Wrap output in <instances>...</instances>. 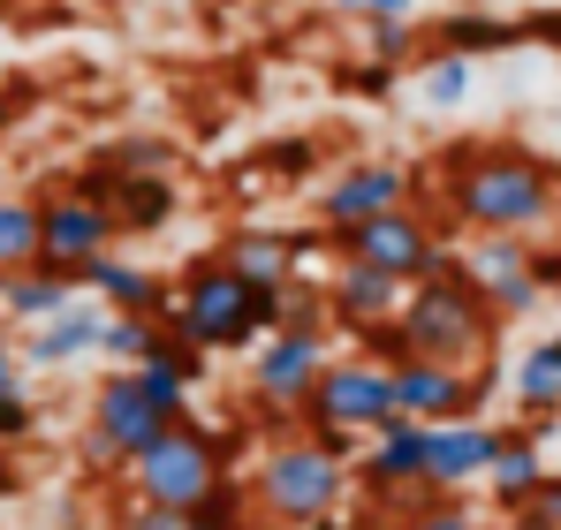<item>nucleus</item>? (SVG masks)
Returning a JSON list of instances; mask_svg holds the SVG:
<instances>
[{"label": "nucleus", "instance_id": "obj_7", "mask_svg": "<svg viewBox=\"0 0 561 530\" xmlns=\"http://www.w3.org/2000/svg\"><path fill=\"white\" fill-rule=\"evenodd\" d=\"M334 258L373 265V273H394V280H425L448 243H463V228H448L433 205H402V212H379V220H357V228H327Z\"/></svg>", "mask_w": 561, "mask_h": 530}, {"label": "nucleus", "instance_id": "obj_9", "mask_svg": "<svg viewBox=\"0 0 561 530\" xmlns=\"http://www.w3.org/2000/svg\"><path fill=\"white\" fill-rule=\"evenodd\" d=\"M402 205H425V175L402 168V160H350L311 189V220L319 228H357L379 212H402Z\"/></svg>", "mask_w": 561, "mask_h": 530}, {"label": "nucleus", "instance_id": "obj_6", "mask_svg": "<svg viewBox=\"0 0 561 530\" xmlns=\"http://www.w3.org/2000/svg\"><path fill=\"white\" fill-rule=\"evenodd\" d=\"M296 425H304V433H357V440L394 433V425H402L394 371L373 364V356H357V349H350V356H327V371H319V387L304 394Z\"/></svg>", "mask_w": 561, "mask_h": 530}, {"label": "nucleus", "instance_id": "obj_34", "mask_svg": "<svg viewBox=\"0 0 561 530\" xmlns=\"http://www.w3.org/2000/svg\"><path fill=\"white\" fill-rule=\"evenodd\" d=\"M342 84L357 91V99H387L394 91V69L387 61H357V69H342Z\"/></svg>", "mask_w": 561, "mask_h": 530}, {"label": "nucleus", "instance_id": "obj_15", "mask_svg": "<svg viewBox=\"0 0 561 530\" xmlns=\"http://www.w3.org/2000/svg\"><path fill=\"white\" fill-rule=\"evenodd\" d=\"M319 280H327V303H334V326H342V334L387 326V319H402V303H410V280L373 273V265H350V258H334Z\"/></svg>", "mask_w": 561, "mask_h": 530}, {"label": "nucleus", "instance_id": "obj_25", "mask_svg": "<svg viewBox=\"0 0 561 530\" xmlns=\"http://www.w3.org/2000/svg\"><path fill=\"white\" fill-rule=\"evenodd\" d=\"M274 334H327V342H334V303H327V280H304V273H296V280L280 288V326H274Z\"/></svg>", "mask_w": 561, "mask_h": 530}, {"label": "nucleus", "instance_id": "obj_18", "mask_svg": "<svg viewBox=\"0 0 561 530\" xmlns=\"http://www.w3.org/2000/svg\"><path fill=\"white\" fill-rule=\"evenodd\" d=\"M77 288H92L114 319H152V326L175 319V280H160V273H145V265H129V258H99Z\"/></svg>", "mask_w": 561, "mask_h": 530}, {"label": "nucleus", "instance_id": "obj_36", "mask_svg": "<svg viewBox=\"0 0 561 530\" xmlns=\"http://www.w3.org/2000/svg\"><path fill=\"white\" fill-rule=\"evenodd\" d=\"M531 516L561 530V470H547V485H539V500H531Z\"/></svg>", "mask_w": 561, "mask_h": 530}, {"label": "nucleus", "instance_id": "obj_29", "mask_svg": "<svg viewBox=\"0 0 561 530\" xmlns=\"http://www.w3.org/2000/svg\"><path fill=\"white\" fill-rule=\"evenodd\" d=\"M394 530H478V516L463 508V493H417Z\"/></svg>", "mask_w": 561, "mask_h": 530}, {"label": "nucleus", "instance_id": "obj_17", "mask_svg": "<svg viewBox=\"0 0 561 530\" xmlns=\"http://www.w3.org/2000/svg\"><path fill=\"white\" fill-rule=\"evenodd\" d=\"M493 454H501V425H485V417H470V425H433L425 493H470V485H485Z\"/></svg>", "mask_w": 561, "mask_h": 530}, {"label": "nucleus", "instance_id": "obj_16", "mask_svg": "<svg viewBox=\"0 0 561 530\" xmlns=\"http://www.w3.org/2000/svg\"><path fill=\"white\" fill-rule=\"evenodd\" d=\"M539 485H547V425L516 417V425H501V454L485 470V493H493L501 516H524L539 500Z\"/></svg>", "mask_w": 561, "mask_h": 530}, {"label": "nucleus", "instance_id": "obj_33", "mask_svg": "<svg viewBox=\"0 0 561 530\" xmlns=\"http://www.w3.org/2000/svg\"><path fill=\"white\" fill-rule=\"evenodd\" d=\"M15 394H31V364H23V342L0 334V402H15Z\"/></svg>", "mask_w": 561, "mask_h": 530}, {"label": "nucleus", "instance_id": "obj_12", "mask_svg": "<svg viewBox=\"0 0 561 530\" xmlns=\"http://www.w3.org/2000/svg\"><path fill=\"white\" fill-rule=\"evenodd\" d=\"M463 273H470V288L501 311V326L531 319L547 303V273H539L531 235H463Z\"/></svg>", "mask_w": 561, "mask_h": 530}, {"label": "nucleus", "instance_id": "obj_10", "mask_svg": "<svg viewBox=\"0 0 561 530\" xmlns=\"http://www.w3.org/2000/svg\"><path fill=\"white\" fill-rule=\"evenodd\" d=\"M114 243H122V220H114L99 197H77V189L38 197V265H46V273L84 280L99 258H114Z\"/></svg>", "mask_w": 561, "mask_h": 530}, {"label": "nucleus", "instance_id": "obj_21", "mask_svg": "<svg viewBox=\"0 0 561 530\" xmlns=\"http://www.w3.org/2000/svg\"><path fill=\"white\" fill-rule=\"evenodd\" d=\"M508 387H516V410L531 417V425H561V349L554 342H531V349L516 356V371H508Z\"/></svg>", "mask_w": 561, "mask_h": 530}, {"label": "nucleus", "instance_id": "obj_27", "mask_svg": "<svg viewBox=\"0 0 561 530\" xmlns=\"http://www.w3.org/2000/svg\"><path fill=\"white\" fill-rule=\"evenodd\" d=\"M190 530H251V485L228 477L220 493H205V500L190 508Z\"/></svg>", "mask_w": 561, "mask_h": 530}, {"label": "nucleus", "instance_id": "obj_14", "mask_svg": "<svg viewBox=\"0 0 561 530\" xmlns=\"http://www.w3.org/2000/svg\"><path fill=\"white\" fill-rule=\"evenodd\" d=\"M425 462H433V425H394V433H379L365 440L357 454V485L373 493V500H417L425 493Z\"/></svg>", "mask_w": 561, "mask_h": 530}, {"label": "nucleus", "instance_id": "obj_38", "mask_svg": "<svg viewBox=\"0 0 561 530\" xmlns=\"http://www.w3.org/2000/svg\"><path fill=\"white\" fill-rule=\"evenodd\" d=\"M311 530H365V523H350V516H327V523H311Z\"/></svg>", "mask_w": 561, "mask_h": 530}, {"label": "nucleus", "instance_id": "obj_11", "mask_svg": "<svg viewBox=\"0 0 561 530\" xmlns=\"http://www.w3.org/2000/svg\"><path fill=\"white\" fill-rule=\"evenodd\" d=\"M485 394H493V364H433V356H410L394 371V402L410 425H470L485 417Z\"/></svg>", "mask_w": 561, "mask_h": 530}, {"label": "nucleus", "instance_id": "obj_40", "mask_svg": "<svg viewBox=\"0 0 561 530\" xmlns=\"http://www.w3.org/2000/svg\"><path fill=\"white\" fill-rule=\"evenodd\" d=\"M8 15H15V0H0V23H8Z\"/></svg>", "mask_w": 561, "mask_h": 530}, {"label": "nucleus", "instance_id": "obj_20", "mask_svg": "<svg viewBox=\"0 0 561 530\" xmlns=\"http://www.w3.org/2000/svg\"><path fill=\"white\" fill-rule=\"evenodd\" d=\"M77 296H84V288H77L69 273H46V265H31V273H8V280H0V319L31 334V326L61 319Z\"/></svg>", "mask_w": 561, "mask_h": 530}, {"label": "nucleus", "instance_id": "obj_3", "mask_svg": "<svg viewBox=\"0 0 561 530\" xmlns=\"http://www.w3.org/2000/svg\"><path fill=\"white\" fill-rule=\"evenodd\" d=\"M402 334H410V349L433 356V364H493L501 311L470 288L463 243H448V251H440V265L410 288V303H402Z\"/></svg>", "mask_w": 561, "mask_h": 530}, {"label": "nucleus", "instance_id": "obj_8", "mask_svg": "<svg viewBox=\"0 0 561 530\" xmlns=\"http://www.w3.org/2000/svg\"><path fill=\"white\" fill-rule=\"evenodd\" d=\"M183 417H168L152 394H145V379L137 371H106L92 387V410H84V462L92 470H129L145 447L160 440V433H175Z\"/></svg>", "mask_w": 561, "mask_h": 530}, {"label": "nucleus", "instance_id": "obj_13", "mask_svg": "<svg viewBox=\"0 0 561 530\" xmlns=\"http://www.w3.org/2000/svg\"><path fill=\"white\" fill-rule=\"evenodd\" d=\"M327 334H266L259 349L243 356V394L259 410H304V394L327 371Z\"/></svg>", "mask_w": 561, "mask_h": 530}, {"label": "nucleus", "instance_id": "obj_37", "mask_svg": "<svg viewBox=\"0 0 561 530\" xmlns=\"http://www.w3.org/2000/svg\"><path fill=\"white\" fill-rule=\"evenodd\" d=\"M8 129H15V99L0 91V137H8Z\"/></svg>", "mask_w": 561, "mask_h": 530}, {"label": "nucleus", "instance_id": "obj_1", "mask_svg": "<svg viewBox=\"0 0 561 530\" xmlns=\"http://www.w3.org/2000/svg\"><path fill=\"white\" fill-rule=\"evenodd\" d=\"M425 182H440V220L463 235H531L561 212V168L524 145H456Z\"/></svg>", "mask_w": 561, "mask_h": 530}, {"label": "nucleus", "instance_id": "obj_31", "mask_svg": "<svg viewBox=\"0 0 561 530\" xmlns=\"http://www.w3.org/2000/svg\"><path fill=\"white\" fill-rule=\"evenodd\" d=\"M106 530H190V516H175V508H152V500H122Z\"/></svg>", "mask_w": 561, "mask_h": 530}, {"label": "nucleus", "instance_id": "obj_24", "mask_svg": "<svg viewBox=\"0 0 561 530\" xmlns=\"http://www.w3.org/2000/svg\"><path fill=\"white\" fill-rule=\"evenodd\" d=\"M38 265V197H0V280Z\"/></svg>", "mask_w": 561, "mask_h": 530}, {"label": "nucleus", "instance_id": "obj_23", "mask_svg": "<svg viewBox=\"0 0 561 530\" xmlns=\"http://www.w3.org/2000/svg\"><path fill=\"white\" fill-rule=\"evenodd\" d=\"M470 84H478V61L440 54V46H425V54H417V69H410V91H417V106H425V114H456V106L470 99Z\"/></svg>", "mask_w": 561, "mask_h": 530}, {"label": "nucleus", "instance_id": "obj_28", "mask_svg": "<svg viewBox=\"0 0 561 530\" xmlns=\"http://www.w3.org/2000/svg\"><path fill=\"white\" fill-rule=\"evenodd\" d=\"M160 334H168V326H152V319H114V311H106V342H99V356H114V364L129 371V364H145V356L160 349Z\"/></svg>", "mask_w": 561, "mask_h": 530}, {"label": "nucleus", "instance_id": "obj_22", "mask_svg": "<svg viewBox=\"0 0 561 530\" xmlns=\"http://www.w3.org/2000/svg\"><path fill=\"white\" fill-rule=\"evenodd\" d=\"M433 46L440 54H508V46H524V23H508V15H485V8H456V15H440L433 23Z\"/></svg>", "mask_w": 561, "mask_h": 530}, {"label": "nucleus", "instance_id": "obj_41", "mask_svg": "<svg viewBox=\"0 0 561 530\" xmlns=\"http://www.w3.org/2000/svg\"><path fill=\"white\" fill-rule=\"evenodd\" d=\"M547 342H554V349H561V326H554V334H547Z\"/></svg>", "mask_w": 561, "mask_h": 530}, {"label": "nucleus", "instance_id": "obj_26", "mask_svg": "<svg viewBox=\"0 0 561 530\" xmlns=\"http://www.w3.org/2000/svg\"><path fill=\"white\" fill-rule=\"evenodd\" d=\"M99 168L106 175H168L175 168V145L168 137H122V145L99 152Z\"/></svg>", "mask_w": 561, "mask_h": 530}, {"label": "nucleus", "instance_id": "obj_19", "mask_svg": "<svg viewBox=\"0 0 561 530\" xmlns=\"http://www.w3.org/2000/svg\"><path fill=\"white\" fill-rule=\"evenodd\" d=\"M99 342H106V303L99 296H77L61 319H46V326L23 334V364L31 371H69L77 356H99Z\"/></svg>", "mask_w": 561, "mask_h": 530}, {"label": "nucleus", "instance_id": "obj_2", "mask_svg": "<svg viewBox=\"0 0 561 530\" xmlns=\"http://www.w3.org/2000/svg\"><path fill=\"white\" fill-rule=\"evenodd\" d=\"M280 288L288 280H243L220 251L190 258L175 273V319L168 334L197 342L205 356H251L280 326Z\"/></svg>", "mask_w": 561, "mask_h": 530}, {"label": "nucleus", "instance_id": "obj_32", "mask_svg": "<svg viewBox=\"0 0 561 530\" xmlns=\"http://www.w3.org/2000/svg\"><path fill=\"white\" fill-rule=\"evenodd\" d=\"M31 433H38V402H31V394H15V402H0V447L31 440Z\"/></svg>", "mask_w": 561, "mask_h": 530}, {"label": "nucleus", "instance_id": "obj_4", "mask_svg": "<svg viewBox=\"0 0 561 530\" xmlns=\"http://www.w3.org/2000/svg\"><path fill=\"white\" fill-rule=\"evenodd\" d=\"M251 485V508L266 516L274 530H311L327 523V516H342L350 508V485H357V462H342V454H327L319 440H274L259 454V470L243 477Z\"/></svg>", "mask_w": 561, "mask_h": 530}, {"label": "nucleus", "instance_id": "obj_5", "mask_svg": "<svg viewBox=\"0 0 561 530\" xmlns=\"http://www.w3.org/2000/svg\"><path fill=\"white\" fill-rule=\"evenodd\" d=\"M228 477H236V433H213L205 417H183L175 433H160V440L122 470L129 500H152V508H175V516H190Z\"/></svg>", "mask_w": 561, "mask_h": 530}, {"label": "nucleus", "instance_id": "obj_39", "mask_svg": "<svg viewBox=\"0 0 561 530\" xmlns=\"http://www.w3.org/2000/svg\"><path fill=\"white\" fill-rule=\"evenodd\" d=\"M516 530H554V523H539V516H531V508H524V516H516Z\"/></svg>", "mask_w": 561, "mask_h": 530}, {"label": "nucleus", "instance_id": "obj_35", "mask_svg": "<svg viewBox=\"0 0 561 530\" xmlns=\"http://www.w3.org/2000/svg\"><path fill=\"white\" fill-rule=\"evenodd\" d=\"M342 15H357V23H379V15H417V0H334Z\"/></svg>", "mask_w": 561, "mask_h": 530}, {"label": "nucleus", "instance_id": "obj_30", "mask_svg": "<svg viewBox=\"0 0 561 530\" xmlns=\"http://www.w3.org/2000/svg\"><path fill=\"white\" fill-rule=\"evenodd\" d=\"M410 46H417V15H379V23H365V61L402 69V61H410Z\"/></svg>", "mask_w": 561, "mask_h": 530}]
</instances>
